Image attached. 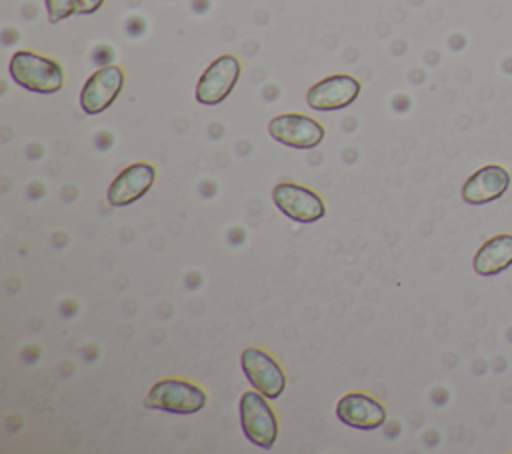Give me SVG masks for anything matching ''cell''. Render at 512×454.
I'll return each mask as SVG.
<instances>
[{
    "mask_svg": "<svg viewBox=\"0 0 512 454\" xmlns=\"http://www.w3.org/2000/svg\"><path fill=\"white\" fill-rule=\"evenodd\" d=\"M10 76L18 86L38 94H54L64 86V68L30 50H18L10 58Z\"/></svg>",
    "mask_w": 512,
    "mask_h": 454,
    "instance_id": "6da1fadb",
    "label": "cell"
},
{
    "mask_svg": "<svg viewBox=\"0 0 512 454\" xmlns=\"http://www.w3.org/2000/svg\"><path fill=\"white\" fill-rule=\"evenodd\" d=\"M206 402L208 396L200 386L180 378H166L156 382L144 398L146 408L170 414H194L200 412Z\"/></svg>",
    "mask_w": 512,
    "mask_h": 454,
    "instance_id": "7a4b0ae2",
    "label": "cell"
},
{
    "mask_svg": "<svg viewBox=\"0 0 512 454\" xmlns=\"http://www.w3.org/2000/svg\"><path fill=\"white\" fill-rule=\"evenodd\" d=\"M240 426L244 436L258 448L270 450L278 438V420L266 396L258 390H248L240 396L238 404Z\"/></svg>",
    "mask_w": 512,
    "mask_h": 454,
    "instance_id": "3957f363",
    "label": "cell"
},
{
    "mask_svg": "<svg viewBox=\"0 0 512 454\" xmlns=\"http://www.w3.org/2000/svg\"><path fill=\"white\" fill-rule=\"evenodd\" d=\"M272 202L290 220L300 224H312L324 218L326 204L310 188L294 182H280L272 188Z\"/></svg>",
    "mask_w": 512,
    "mask_h": 454,
    "instance_id": "277c9868",
    "label": "cell"
},
{
    "mask_svg": "<svg viewBox=\"0 0 512 454\" xmlns=\"http://www.w3.org/2000/svg\"><path fill=\"white\" fill-rule=\"evenodd\" d=\"M240 366L254 390L264 394L266 398H278L286 388V374L280 364L264 350L250 346L244 348L240 356Z\"/></svg>",
    "mask_w": 512,
    "mask_h": 454,
    "instance_id": "5b68a950",
    "label": "cell"
},
{
    "mask_svg": "<svg viewBox=\"0 0 512 454\" xmlns=\"http://www.w3.org/2000/svg\"><path fill=\"white\" fill-rule=\"evenodd\" d=\"M242 66L240 60L232 54L218 56L198 78L196 84V100L206 106L220 104L224 98L230 96L232 88L240 78Z\"/></svg>",
    "mask_w": 512,
    "mask_h": 454,
    "instance_id": "8992f818",
    "label": "cell"
},
{
    "mask_svg": "<svg viewBox=\"0 0 512 454\" xmlns=\"http://www.w3.org/2000/svg\"><path fill=\"white\" fill-rule=\"evenodd\" d=\"M268 134L272 140L298 148L310 150L316 148L324 140V126L304 114H278L268 122Z\"/></svg>",
    "mask_w": 512,
    "mask_h": 454,
    "instance_id": "52a82bcc",
    "label": "cell"
},
{
    "mask_svg": "<svg viewBox=\"0 0 512 454\" xmlns=\"http://www.w3.org/2000/svg\"><path fill=\"white\" fill-rule=\"evenodd\" d=\"M124 86V72L116 64H108L90 74L80 92V108L86 114H100L118 98Z\"/></svg>",
    "mask_w": 512,
    "mask_h": 454,
    "instance_id": "ba28073f",
    "label": "cell"
},
{
    "mask_svg": "<svg viewBox=\"0 0 512 454\" xmlns=\"http://www.w3.org/2000/svg\"><path fill=\"white\" fill-rule=\"evenodd\" d=\"M360 94V82L350 74H332L316 82L308 94L306 102L312 110L332 112L350 106Z\"/></svg>",
    "mask_w": 512,
    "mask_h": 454,
    "instance_id": "9c48e42d",
    "label": "cell"
},
{
    "mask_svg": "<svg viewBox=\"0 0 512 454\" xmlns=\"http://www.w3.org/2000/svg\"><path fill=\"white\" fill-rule=\"evenodd\" d=\"M156 180V168L148 162H136L126 166L108 186L106 198L112 206H128L142 198Z\"/></svg>",
    "mask_w": 512,
    "mask_h": 454,
    "instance_id": "30bf717a",
    "label": "cell"
},
{
    "mask_svg": "<svg viewBox=\"0 0 512 454\" xmlns=\"http://www.w3.org/2000/svg\"><path fill=\"white\" fill-rule=\"evenodd\" d=\"M336 418L358 430H376L386 422V408L364 392H348L336 404Z\"/></svg>",
    "mask_w": 512,
    "mask_h": 454,
    "instance_id": "8fae6325",
    "label": "cell"
},
{
    "mask_svg": "<svg viewBox=\"0 0 512 454\" xmlns=\"http://www.w3.org/2000/svg\"><path fill=\"white\" fill-rule=\"evenodd\" d=\"M510 186V174L504 166L488 164L476 170L462 186V200L472 206L488 204L500 198Z\"/></svg>",
    "mask_w": 512,
    "mask_h": 454,
    "instance_id": "7c38bea8",
    "label": "cell"
},
{
    "mask_svg": "<svg viewBox=\"0 0 512 454\" xmlns=\"http://www.w3.org/2000/svg\"><path fill=\"white\" fill-rule=\"evenodd\" d=\"M512 264V234H496L486 240L472 260V268L480 276H494Z\"/></svg>",
    "mask_w": 512,
    "mask_h": 454,
    "instance_id": "4fadbf2b",
    "label": "cell"
},
{
    "mask_svg": "<svg viewBox=\"0 0 512 454\" xmlns=\"http://www.w3.org/2000/svg\"><path fill=\"white\" fill-rule=\"evenodd\" d=\"M44 2H46L50 24H58L60 20L76 14V0H44Z\"/></svg>",
    "mask_w": 512,
    "mask_h": 454,
    "instance_id": "5bb4252c",
    "label": "cell"
},
{
    "mask_svg": "<svg viewBox=\"0 0 512 454\" xmlns=\"http://www.w3.org/2000/svg\"><path fill=\"white\" fill-rule=\"evenodd\" d=\"M104 0H76V14H94Z\"/></svg>",
    "mask_w": 512,
    "mask_h": 454,
    "instance_id": "9a60e30c",
    "label": "cell"
}]
</instances>
